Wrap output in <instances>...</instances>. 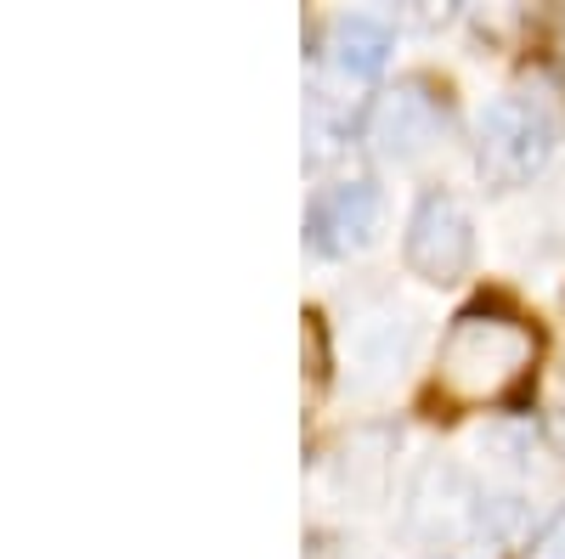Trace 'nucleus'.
Segmentation results:
<instances>
[{
  "label": "nucleus",
  "instance_id": "7",
  "mask_svg": "<svg viewBox=\"0 0 565 559\" xmlns=\"http://www.w3.org/2000/svg\"><path fill=\"white\" fill-rule=\"evenodd\" d=\"M537 559H565V508L548 520V531H543V542H537Z\"/></svg>",
  "mask_w": 565,
  "mask_h": 559
},
{
  "label": "nucleus",
  "instance_id": "2",
  "mask_svg": "<svg viewBox=\"0 0 565 559\" xmlns=\"http://www.w3.org/2000/svg\"><path fill=\"white\" fill-rule=\"evenodd\" d=\"M548 142H554V119H548L543 103H532V97H498L481 114V142H476L481 175L498 181V186H521L548 159Z\"/></svg>",
  "mask_w": 565,
  "mask_h": 559
},
{
  "label": "nucleus",
  "instance_id": "5",
  "mask_svg": "<svg viewBox=\"0 0 565 559\" xmlns=\"http://www.w3.org/2000/svg\"><path fill=\"white\" fill-rule=\"evenodd\" d=\"M380 226V193L367 181H345V186H328V193L311 204V244L322 255H345L362 249Z\"/></svg>",
  "mask_w": 565,
  "mask_h": 559
},
{
  "label": "nucleus",
  "instance_id": "1",
  "mask_svg": "<svg viewBox=\"0 0 565 559\" xmlns=\"http://www.w3.org/2000/svg\"><path fill=\"white\" fill-rule=\"evenodd\" d=\"M537 362V334L514 316H492V311H463L447 340H441V367L436 379L452 401H503L509 390H521V379Z\"/></svg>",
  "mask_w": 565,
  "mask_h": 559
},
{
  "label": "nucleus",
  "instance_id": "6",
  "mask_svg": "<svg viewBox=\"0 0 565 559\" xmlns=\"http://www.w3.org/2000/svg\"><path fill=\"white\" fill-rule=\"evenodd\" d=\"M334 45H340V63L345 74H380L385 57H391V23L385 18H367V12H351L340 29H334Z\"/></svg>",
  "mask_w": 565,
  "mask_h": 559
},
{
  "label": "nucleus",
  "instance_id": "4",
  "mask_svg": "<svg viewBox=\"0 0 565 559\" xmlns=\"http://www.w3.org/2000/svg\"><path fill=\"white\" fill-rule=\"evenodd\" d=\"M436 125H441L436 97L418 79H407V85L385 90V97L373 103L367 142H373V153H385V159H413V153H424L436 142Z\"/></svg>",
  "mask_w": 565,
  "mask_h": 559
},
{
  "label": "nucleus",
  "instance_id": "3",
  "mask_svg": "<svg viewBox=\"0 0 565 559\" xmlns=\"http://www.w3.org/2000/svg\"><path fill=\"white\" fill-rule=\"evenodd\" d=\"M402 255H407V271L424 277V283H458L469 260H476V221L452 193L418 198Z\"/></svg>",
  "mask_w": 565,
  "mask_h": 559
}]
</instances>
